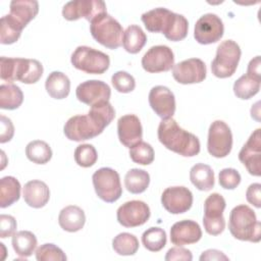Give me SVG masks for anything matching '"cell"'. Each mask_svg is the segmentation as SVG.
<instances>
[{
    "mask_svg": "<svg viewBox=\"0 0 261 261\" xmlns=\"http://www.w3.org/2000/svg\"><path fill=\"white\" fill-rule=\"evenodd\" d=\"M114 117L115 110L109 101L101 102L91 106L87 114L70 117L63 126V133L70 141L90 140L102 134Z\"/></svg>",
    "mask_w": 261,
    "mask_h": 261,
    "instance_id": "cell-1",
    "label": "cell"
},
{
    "mask_svg": "<svg viewBox=\"0 0 261 261\" xmlns=\"http://www.w3.org/2000/svg\"><path fill=\"white\" fill-rule=\"evenodd\" d=\"M145 28L150 33H162L172 42L184 40L189 31V21L182 15L164 7H157L144 12L141 16Z\"/></svg>",
    "mask_w": 261,
    "mask_h": 261,
    "instance_id": "cell-2",
    "label": "cell"
},
{
    "mask_svg": "<svg viewBox=\"0 0 261 261\" xmlns=\"http://www.w3.org/2000/svg\"><path fill=\"white\" fill-rule=\"evenodd\" d=\"M157 136L159 142L168 150L184 157H193L200 152V141L194 134L181 128L172 117L162 119Z\"/></svg>",
    "mask_w": 261,
    "mask_h": 261,
    "instance_id": "cell-3",
    "label": "cell"
},
{
    "mask_svg": "<svg viewBox=\"0 0 261 261\" xmlns=\"http://www.w3.org/2000/svg\"><path fill=\"white\" fill-rule=\"evenodd\" d=\"M0 77L4 82L11 84L19 81L23 84H35L43 75V65L37 59L10 58L2 56L0 58Z\"/></svg>",
    "mask_w": 261,
    "mask_h": 261,
    "instance_id": "cell-4",
    "label": "cell"
},
{
    "mask_svg": "<svg viewBox=\"0 0 261 261\" xmlns=\"http://www.w3.org/2000/svg\"><path fill=\"white\" fill-rule=\"evenodd\" d=\"M228 229L231 236L240 241L258 243L261 240V223L253 209L244 204L230 211Z\"/></svg>",
    "mask_w": 261,
    "mask_h": 261,
    "instance_id": "cell-5",
    "label": "cell"
},
{
    "mask_svg": "<svg viewBox=\"0 0 261 261\" xmlns=\"http://www.w3.org/2000/svg\"><path fill=\"white\" fill-rule=\"evenodd\" d=\"M90 23L92 37L104 47L114 50L122 45L123 29L121 24L107 12L98 15Z\"/></svg>",
    "mask_w": 261,
    "mask_h": 261,
    "instance_id": "cell-6",
    "label": "cell"
},
{
    "mask_svg": "<svg viewBox=\"0 0 261 261\" xmlns=\"http://www.w3.org/2000/svg\"><path fill=\"white\" fill-rule=\"evenodd\" d=\"M241 54V48L234 41L225 40L221 42L218 45L216 55L211 62L212 73L219 79L231 76L237 70Z\"/></svg>",
    "mask_w": 261,
    "mask_h": 261,
    "instance_id": "cell-7",
    "label": "cell"
},
{
    "mask_svg": "<svg viewBox=\"0 0 261 261\" xmlns=\"http://www.w3.org/2000/svg\"><path fill=\"white\" fill-rule=\"evenodd\" d=\"M70 62L79 70L90 74H102L110 65L109 56L88 46H79L72 52Z\"/></svg>",
    "mask_w": 261,
    "mask_h": 261,
    "instance_id": "cell-8",
    "label": "cell"
},
{
    "mask_svg": "<svg viewBox=\"0 0 261 261\" xmlns=\"http://www.w3.org/2000/svg\"><path fill=\"white\" fill-rule=\"evenodd\" d=\"M92 181L97 196L106 203H113L122 195L119 174L110 167H101L96 170Z\"/></svg>",
    "mask_w": 261,
    "mask_h": 261,
    "instance_id": "cell-9",
    "label": "cell"
},
{
    "mask_svg": "<svg viewBox=\"0 0 261 261\" xmlns=\"http://www.w3.org/2000/svg\"><path fill=\"white\" fill-rule=\"evenodd\" d=\"M225 206L224 198L218 193H213L206 198L204 202L203 224L208 234L218 236L224 230L225 219L223 217V211Z\"/></svg>",
    "mask_w": 261,
    "mask_h": 261,
    "instance_id": "cell-10",
    "label": "cell"
},
{
    "mask_svg": "<svg viewBox=\"0 0 261 261\" xmlns=\"http://www.w3.org/2000/svg\"><path fill=\"white\" fill-rule=\"evenodd\" d=\"M232 148L230 127L223 120H214L208 129L207 150L215 158L226 157Z\"/></svg>",
    "mask_w": 261,
    "mask_h": 261,
    "instance_id": "cell-11",
    "label": "cell"
},
{
    "mask_svg": "<svg viewBox=\"0 0 261 261\" xmlns=\"http://www.w3.org/2000/svg\"><path fill=\"white\" fill-rule=\"evenodd\" d=\"M105 12L106 4L102 0H72L65 3L62 8V16L70 21L84 17L91 22Z\"/></svg>",
    "mask_w": 261,
    "mask_h": 261,
    "instance_id": "cell-12",
    "label": "cell"
},
{
    "mask_svg": "<svg viewBox=\"0 0 261 261\" xmlns=\"http://www.w3.org/2000/svg\"><path fill=\"white\" fill-rule=\"evenodd\" d=\"M224 33V25L221 18L214 13L202 15L195 24L194 38L202 45H208L219 41Z\"/></svg>",
    "mask_w": 261,
    "mask_h": 261,
    "instance_id": "cell-13",
    "label": "cell"
},
{
    "mask_svg": "<svg viewBox=\"0 0 261 261\" xmlns=\"http://www.w3.org/2000/svg\"><path fill=\"white\" fill-rule=\"evenodd\" d=\"M141 63L143 68L150 73L168 71L174 65V54L168 46L156 45L144 54Z\"/></svg>",
    "mask_w": 261,
    "mask_h": 261,
    "instance_id": "cell-14",
    "label": "cell"
},
{
    "mask_svg": "<svg viewBox=\"0 0 261 261\" xmlns=\"http://www.w3.org/2000/svg\"><path fill=\"white\" fill-rule=\"evenodd\" d=\"M150 208L145 202L132 200L118 207L116 218L124 227H137L145 224L150 218Z\"/></svg>",
    "mask_w": 261,
    "mask_h": 261,
    "instance_id": "cell-15",
    "label": "cell"
},
{
    "mask_svg": "<svg viewBox=\"0 0 261 261\" xmlns=\"http://www.w3.org/2000/svg\"><path fill=\"white\" fill-rule=\"evenodd\" d=\"M239 160L248 172L254 176L261 175V129H255L239 152Z\"/></svg>",
    "mask_w": 261,
    "mask_h": 261,
    "instance_id": "cell-16",
    "label": "cell"
},
{
    "mask_svg": "<svg viewBox=\"0 0 261 261\" xmlns=\"http://www.w3.org/2000/svg\"><path fill=\"white\" fill-rule=\"evenodd\" d=\"M206 64L200 58L182 60L172 67L173 79L182 85L198 84L206 79Z\"/></svg>",
    "mask_w": 261,
    "mask_h": 261,
    "instance_id": "cell-17",
    "label": "cell"
},
{
    "mask_svg": "<svg viewBox=\"0 0 261 261\" xmlns=\"http://www.w3.org/2000/svg\"><path fill=\"white\" fill-rule=\"evenodd\" d=\"M161 204L171 214L185 213L193 205L192 192L182 186L166 188L161 195Z\"/></svg>",
    "mask_w": 261,
    "mask_h": 261,
    "instance_id": "cell-18",
    "label": "cell"
},
{
    "mask_svg": "<svg viewBox=\"0 0 261 261\" xmlns=\"http://www.w3.org/2000/svg\"><path fill=\"white\" fill-rule=\"evenodd\" d=\"M77 100L89 106L101 102H108L111 96L110 87L98 80H89L81 83L75 89Z\"/></svg>",
    "mask_w": 261,
    "mask_h": 261,
    "instance_id": "cell-19",
    "label": "cell"
},
{
    "mask_svg": "<svg viewBox=\"0 0 261 261\" xmlns=\"http://www.w3.org/2000/svg\"><path fill=\"white\" fill-rule=\"evenodd\" d=\"M149 104L162 119L170 118L175 112V98L171 90L165 86H155L149 93Z\"/></svg>",
    "mask_w": 261,
    "mask_h": 261,
    "instance_id": "cell-20",
    "label": "cell"
},
{
    "mask_svg": "<svg viewBox=\"0 0 261 261\" xmlns=\"http://www.w3.org/2000/svg\"><path fill=\"white\" fill-rule=\"evenodd\" d=\"M117 135L119 142L127 148H132L141 142L143 138V127L140 118L135 114L120 116L117 120Z\"/></svg>",
    "mask_w": 261,
    "mask_h": 261,
    "instance_id": "cell-21",
    "label": "cell"
},
{
    "mask_svg": "<svg viewBox=\"0 0 261 261\" xmlns=\"http://www.w3.org/2000/svg\"><path fill=\"white\" fill-rule=\"evenodd\" d=\"M202 238L200 225L190 219L175 222L170 228V242L175 246L195 244Z\"/></svg>",
    "mask_w": 261,
    "mask_h": 261,
    "instance_id": "cell-22",
    "label": "cell"
},
{
    "mask_svg": "<svg viewBox=\"0 0 261 261\" xmlns=\"http://www.w3.org/2000/svg\"><path fill=\"white\" fill-rule=\"evenodd\" d=\"M22 197L30 207L42 208L50 199V190L44 181L33 179L24 185Z\"/></svg>",
    "mask_w": 261,
    "mask_h": 261,
    "instance_id": "cell-23",
    "label": "cell"
},
{
    "mask_svg": "<svg viewBox=\"0 0 261 261\" xmlns=\"http://www.w3.org/2000/svg\"><path fill=\"white\" fill-rule=\"evenodd\" d=\"M39 12V3L35 0H13L10 2L9 16L22 29L36 17Z\"/></svg>",
    "mask_w": 261,
    "mask_h": 261,
    "instance_id": "cell-24",
    "label": "cell"
},
{
    "mask_svg": "<svg viewBox=\"0 0 261 261\" xmlns=\"http://www.w3.org/2000/svg\"><path fill=\"white\" fill-rule=\"evenodd\" d=\"M86 222V215L82 208L75 205H69L61 209L58 215L60 227L68 232L81 230Z\"/></svg>",
    "mask_w": 261,
    "mask_h": 261,
    "instance_id": "cell-25",
    "label": "cell"
},
{
    "mask_svg": "<svg viewBox=\"0 0 261 261\" xmlns=\"http://www.w3.org/2000/svg\"><path fill=\"white\" fill-rule=\"evenodd\" d=\"M45 89L50 97L54 99H64L70 91V81L61 71H52L46 79Z\"/></svg>",
    "mask_w": 261,
    "mask_h": 261,
    "instance_id": "cell-26",
    "label": "cell"
},
{
    "mask_svg": "<svg viewBox=\"0 0 261 261\" xmlns=\"http://www.w3.org/2000/svg\"><path fill=\"white\" fill-rule=\"evenodd\" d=\"M191 182L200 191H210L214 187V172L212 168L204 163L195 164L190 170Z\"/></svg>",
    "mask_w": 261,
    "mask_h": 261,
    "instance_id": "cell-27",
    "label": "cell"
},
{
    "mask_svg": "<svg viewBox=\"0 0 261 261\" xmlns=\"http://www.w3.org/2000/svg\"><path fill=\"white\" fill-rule=\"evenodd\" d=\"M147 42V35L141 27L137 24L128 25L123 32L122 46L130 54L139 53Z\"/></svg>",
    "mask_w": 261,
    "mask_h": 261,
    "instance_id": "cell-28",
    "label": "cell"
},
{
    "mask_svg": "<svg viewBox=\"0 0 261 261\" xmlns=\"http://www.w3.org/2000/svg\"><path fill=\"white\" fill-rule=\"evenodd\" d=\"M11 244L14 252L19 257L28 258L36 250L37 238L30 230H19L12 236Z\"/></svg>",
    "mask_w": 261,
    "mask_h": 261,
    "instance_id": "cell-29",
    "label": "cell"
},
{
    "mask_svg": "<svg viewBox=\"0 0 261 261\" xmlns=\"http://www.w3.org/2000/svg\"><path fill=\"white\" fill-rule=\"evenodd\" d=\"M20 197V184L13 176L0 179V207L6 208L17 202Z\"/></svg>",
    "mask_w": 261,
    "mask_h": 261,
    "instance_id": "cell-30",
    "label": "cell"
},
{
    "mask_svg": "<svg viewBox=\"0 0 261 261\" xmlns=\"http://www.w3.org/2000/svg\"><path fill=\"white\" fill-rule=\"evenodd\" d=\"M23 101L21 89L13 84H5L0 86V108L6 110H14L18 108Z\"/></svg>",
    "mask_w": 261,
    "mask_h": 261,
    "instance_id": "cell-31",
    "label": "cell"
},
{
    "mask_svg": "<svg viewBox=\"0 0 261 261\" xmlns=\"http://www.w3.org/2000/svg\"><path fill=\"white\" fill-rule=\"evenodd\" d=\"M150 184V175L144 169H129L124 176L125 189L132 194H141L147 190Z\"/></svg>",
    "mask_w": 261,
    "mask_h": 261,
    "instance_id": "cell-32",
    "label": "cell"
},
{
    "mask_svg": "<svg viewBox=\"0 0 261 261\" xmlns=\"http://www.w3.org/2000/svg\"><path fill=\"white\" fill-rule=\"evenodd\" d=\"M25 155L30 161L36 164H45L52 158V150L45 141L35 140L27 145Z\"/></svg>",
    "mask_w": 261,
    "mask_h": 261,
    "instance_id": "cell-33",
    "label": "cell"
},
{
    "mask_svg": "<svg viewBox=\"0 0 261 261\" xmlns=\"http://www.w3.org/2000/svg\"><path fill=\"white\" fill-rule=\"evenodd\" d=\"M112 248L115 253L121 256L135 255L139 249V241L133 233L121 232L113 239Z\"/></svg>",
    "mask_w": 261,
    "mask_h": 261,
    "instance_id": "cell-34",
    "label": "cell"
},
{
    "mask_svg": "<svg viewBox=\"0 0 261 261\" xmlns=\"http://www.w3.org/2000/svg\"><path fill=\"white\" fill-rule=\"evenodd\" d=\"M22 30L9 14L3 15L0 20V43L4 45L15 43L19 39Z\"/></svg>",
    "mask_w": 261,
    "mask_h": 261,
    "instance_id": "cell-35",
    "label": "cell"
},
{
    "mask_svg": "<svg viewBox=\"0 0 261 261\" xmlns=\"http://www.w3.org/2000/svg\"><path fill=\"white\" fill-rule=\"evenodd\" d=\"M142 244L151 252H159L166 245V232L160 227H150L142 234Z\"/></svg>",
    "mask_w": 261,
    "mask_h": 261,
    "instance_id": "cell-36",
    "label": "cell"
},
{
    "mask_svg": "<svg viewBox=\"0 0 261 261\" xmlns=\"http://www.w3.org/2000/svg\"><path fill=\"white\" fill-rule=\"evenodd\" d=\"M260 90V82L243 74L240 76L233 84V93L234 95L242 99L248 100L255 96Z\"/></svg>",
    "mask_w": 261,
    "mask_h": 261,
    "instance_id": "cell-37",
    "label": "cell"
},
{
    "mask_svg": "<svg viewBox=\"0 0 261 261\" xmlns=\"http://www.w3.org/2000/svg\"><path fill=\"white\" fill-rule=\"evenodd\" d=\"M130 159L141 165H149L154 160V150L153 147L147 142H139L132 148H129Z\"/></svg>",
    "mask_w": 261,
    "mask_h": 261,
    "instance_id": "cell-38",
    "label": "cell"
},
{
    "mask_svg": "<svg viewBox=\"0 0 261 261\" xmlns=\"http://www.w3.org/2000/svg\"><path fill=\"white\" fill-rule=\"evenodd\" d=\"M98 159V153L96 148L91 144L79 145L74 150V161L82 167L93 166Z\"/></svg>",
    "mask_w": 261,
    "mask_h": 261,
    "instance_id": "cell-39",
    "label": "cell"
},
{
    "mask_svg": "<svg viewBox=\"0 0 261 261\" xmlns=\"http://www.w3.org/2000/svg\"><path fill=\"white\" fill-rule=\"evenodd\" d=\"M36 259L38 261H66L67 257L59 247L47 243L36 250Z\"/></svg>",
    "mask_w": 261,
    "mask_h": 261,
    "instance_id": "cell-40",
    "label": "cell"
},
{
    "mask_svg": "<svg viewBox=\"0 0 261 261\" xmlns=\"http://www.w3.org/2000/svg\"><path fill=\"white\" fill-rule=\"evenodd\" d=\"M111 83L114 89L119 93H130L136 88V81L132 74L126 71L119 70L112 74Z\"/></svg>",
    "mask_w": 261,
    "mask_h": 261,
    "instance_id": "cell-41",
    "label": "cell"
},
{
    "mask_svg": "<svg viewBox=\"0 0 261 261\" xmlns=\"http://www.w3.org/2000/svg\"><path fill=\"white\" fill-rule=\"evenodd\" d=\"M218 181L221 188L225 190H233L241 182V174L234 168H223L219 171Z\"/></svg>",
    "mask_w": 261,
    "mask_h": 261,
    "instance_id": "cell-42",
    "label": "cell"
},
{
    "mask_svg": "<svg viewBox=\"0 0 261 261\" xmlns=\"http://www.w3.org/2000/svg\"><path fill=\"white\" fill-rule=\"evenodd\" d=\"M17 227L16 220L13 216L7 214L0 215V238L5 239L12 237Z\"/></svg>",
    "mask_w": 261,
    "mask_h": 261,
    "instance_id": "cell-43",
    "label": "cell"
},
{
    "mask_svg": "<svg viewBox=\"0 0 261 261\" xmlns=\"http://www.w3.org/2000/svg\"><path fill=\"white\" fill-rule=\"evenodd\" d=\"M164 259L166 261H178V260H184V261H191L193 259V255L190 250L182 248L181 246H176L173 248H170Z\"/></svg>",
    "mask_w": 261,
    "mask_h": 261,
    "instance_id": "cell-44",
    "label": "cell"
},
{
    "mask_svg": "<svg viewBox=\"0 0 261 261\" xmlns=\"http://www.w3.org/2000/svg\"><path fill=\"white\" fill-rule=\"evenodd\" d=\"M1 130H0V143L4 144L9 142L14 135V126L10 118L5 115H1Z\"/></svg>",
    "mask_w": 261,
    "mask_h": 261,
    "instance_id": "cell-45",
    "label": "cell"
},
{
    "mask_svg": "<svg viewBox=\"0 0 261 261\" xmlns=\"http://www.w3.org/2000/svg\"><path fill=\"white\" fill-rule=\"evenodd\" d=\"M261 185L259 182L251 184L246 191L247 201L256 208L261 207Z\"/></svg>",
    "mask_w": 261,
    "mask_h": 261,
    "instance_id": "cell-46",
    "label": "cell"
},
{
    "mask_svg": "<svg viewBox=\"0 0 261 261\" xmlns=\"http://www.w3.org/2000/svg\"><path fill=\"white\" fill-rule=\"evenodd\" d=\"M260 66H261V59H260V56L257 55L256 57L250 60L247 67V75L258 82H261Z\"/></svg>",
    "mask_w": 261,
    "mask_h": 261,
    "instance_id": "cell-47",
    "label": "cell"
},
{
    "mask_svg": "<svg viewBox=\"0 0 261 261\" xmlns=\"http://www.w3.org/2000/svg\"><path fill=\"white\" fill-rule=\"evenodd\" d=\"M205 260H228V257L225 256L221 251L215 250V249H209L202 253L200 256V261Z\"/></svg>",
    "mask_w": 261,
    "mask_h": 261,
    "instance_id": "cell-48",
    "label": "cell"
}]
</instances>
